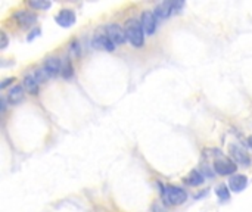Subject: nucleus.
Segmentation results:
<instances>
[{
  "instance_id": "obj_22",
  "label": "nucleus",
  "mask_w": 252,
  "mask_h": 212,
  "mask_svg": "<svg viewBox=\"0 0 252 212\" xmlns=\"http://www.w3.org/2000/svg\"><path fill=\"white\" fill-rule=\"evenodd\" d=\"M13 81H15V78H13V77H12V78H6V80H3V81H1V84H0V89H1V90H3V89H6V87H7L10 83H13Z\"/></svg>"
},
{
  "instance_id": "obj_9",
  "label": "nucleus",
  "mask_w": 252,
  "mask_h": 212,
  "mask_svg": "<svg viewBox=\"0 0 252 212\" xmlns=\"http://www.w3.org/2000/svg\"><path fill=\"white\" fill-rule=\"evenodd\" d=\"M62 62H61V59L59 58H56V56H49V58H46L44 59V62H43V68H44V71L50 75V77H56V75H59V74H62Z\"/></svg>"
},
{
  "instance_id": "obj_21",
  "label": "nucleus",
  "mask_w": 252,
  "mask_h": 212,
  "mask_svg": "<svg viewBox=\"0 0 252 212\" xmlns=\"http://www.w3.org/2000/svg\"><path fill=\"white\" fill-rule=\"evenodd\" d=\"M0 38H1L0 49H1V50H4V49L7 47V37H6V34H4V32H0Z\"/></svg>"
},
{
  "instance_id": "obj_16",
  "label": "nucleus",
  "mask_w": 252,
  "mask_h": 212,
  "mask_svg": "<svg viewBox=\"0 0 252 212\" xmlns=\"http://www.w3.org/2000/svg\"><path fill=\"white\" fill-rule=\"evenodd\" d=\"M28 6L35 9V10H47L52 6V1H43V0H31L28 1Z\"/></svg>"
},
{
  "instance_id": "obj_2",
  "label": "nucleus",
  "mask_w": 252,
  "mask_h": 212,
  "mask_svg": "<svg viewBox=\"0 0 252 212\" xmlns=\"http://www.w3.org/2000/svg\"><path fill=\"white\" fill-rule=\"evenodd\" d=\"M162 199L167 205L177 207L188 201V193L177 186H164L162 187Z\"/></svg>"
},
{
  "instance_id": "obj_14",
  "label": "nucleus",
  "mask_w": 252,
  "mask_h": 212,
  "mask_svg": "<svg viewBox=\"0 0 252 212\" xmlns=\"http://www.w3.org/2000/svg\"><path fill=\"white\" fill-rule=\"evenodd\" d=\"M38 81L35 80V77L32 74H28L25 78H24V87L31 93V94H35L38 91Z\"/></svg>"
},
{
  "instance_id": "obj_8",
  "label": "nucleus",
  "mask_w": 252,
  "mask_h": 212,
  "mask_svg": "<svg viewBox=\"0 0 252 212\" xmlns=\"http://www.w3.org/2000/svg\"><path fill=\"white\" fill-rule=\"evenodd\" d=\"M157 19L158 18L155 16L154 12H151V10L143 12L140 22H142V27H143L146 35H154L155 34V31H157Z\"/></svg>"
},
{
  "instance_id": "obj_19",
  "label": "nucleus",
  "mask_w": 252,
  "mask_h": 212,
  "mask_svg": "<svg viewBox=\"0 0 252 212\" xmlns=\"http://www.w3.org/2000/svg\"><path fill=\"white\" fill-rule=\"evenodd\" d=\"M32 75L35 77V80H37L38 83H44V81H46V80L50 77V75H49V74L44 71V68H41V69H37V71H35Z\"/></svg>"
},
{
  "instance_id": "obj_13",
  "label": "nucleus",
  "mask_w": 252,
  "mask_h": 212,
  "mask_svg": "<svg viewBox=\"0 0 252 212\" xmlns=\"http://www.w3.org/2000/svg\"><path fill=\"white\" fill-rule=\"evenodd\" d=\"M6 100L10 105H18L24 100V87L22 86H13L6 96Z\"/></svg>"
},
{
  "instance_id": "obj_17",
  "label": "nucleus",
  "mask_w": 252,
  "mask_h": 212,
  "mask_svg": "<svg viewBox=\"0 0 252 212\" xmlns=\"http://www.w3.org/2000/svg\"><path fill=\"white\" fill-rule=\"evenodd\" d=\"M216 193L217 196L221 199V201H229L230 199V190L226 184H220L217 189H216Z\"/></svg>"
},
{
  "instance_id": "obj_5",
  "label": "nucleus",
  "mask_w": 252,
  "mask_h": 212,
  "mask_svg": "<svg viewBox=\"0 0 252 212\" xmlns=\"http://www.w3.org/2000/svg\"><path fill=\"white\" fill-rule=\"evenodd\" d=\"M105 31H106V35L114 41V44H123L126 43L127 40V34H126V30H123L118 24H109L105 27Z\"/></svg>"
},
{
  "instance_id": "obj_6",
  "label": "nucleus",
  "mask_w": 252,
  "mask_h": 212,
  "mask_svg": "<svg viewBox=\"0 0 252 212\" xmlns=\"http://www.w3.org/2000/svg\"><path fill=\"white\" fill-rule=\"evenodd\" d=\"M229 153H230V156H232L235 164H239V165H244V167H250L251 159H250L248 153L239 145H230L229 146Z\"/></svg>"
},
{
  "instance_id": "obj_25",
  "label": "nucleus",
  "mask_w": 252,
  "mask_h": 212,
  "mask_svg": "<svg viewBox=\"0 0 252 212\" xmlns=\"http://www.w3.org/2000/svg\"><path fill=\"white\" fill-rule=\"evenodd\" d=\"M248 145H250V146L252 148V136H250V137H248Z\"/></svg>"
},
{
  "instance_id": "obj_1",
  "label": "nucleus",
  "mask_w": 252,
  "mask_h": 212,
  "mask_svg": "<svg viewBox=\"0 0 252 212\" xmlns=\"http://www.w3.org/2000/svg\"><path fill=\"white\" fill-rule=\"evenodd\" d=\"M126 34L127 40L137 49H140L145 44V30L142 27V22L131 18L126 22Z\"/></svg>"
},
{
  "instance_id": "obj_12",
  "label": "nucleus",
  "mask_w": 252,
  "mask_h": 212,
  "mask_svg": "<svg viewBox=\"0 0 252 212\" xmlns=\"http://www.w3.org/2000/svg\"><path fill=\"white\" fill-rule=\"evenodd\" d=\"M247 186H248V179H247V176H244V174H235V176H232L230 180H229V187H230V190H233L235 193L244 192V190L247 189Z\"/></svg>"
},
{
  "instance_id": "obj_7",
  "label": "nucleus",
  "mask_w": 252,
  "mask_h": 212,
  "mask_svg": "<svg viewBox=\"0 0 252 212\" xmlns=\"http://www.w3.org/2000/svg\"><path fill=\"white\" fill-rule=\"evenodd\" d=\"M55 21L59 27L62 28H69L75 24L77 21V16H75V12L72 9H62L59 10V13L55 16Z\"/></svg>"
},
{
  "instance_id": "obj_18",
  "label": "nucleus",
  "mask_w": 252,
  "mask_h": 212,
  "mask_svg": "<svg viewBox=\"0 0 252 212\" xmlns=\"http://www.w3.org/2000/svg\"><path fill=\"white\" fill-rule=\"evenodd\" d=\"M63 78H71L74 75V69H72V65H71V61H66L62 66V74H61Z\"/></svg>"
},
{
  "instance_id": "obj_24",
  "label": "nucleus",
  "mask_w": 252,
  "mask_h": 212,
  "mask_svg": "<svg viewBox=\"0 0 252 212\" xmlns=\"http://www.w3.org/2000/svg\"><path fill=\"white\" fill-rule=\"evenodd\" d=\"M152 211H154V212H164V210H162V207H159V205H155V207L152 208Z\"/></svg>"
},
{
  "instance_id": "obj_4",
  "label": "nucleus",
  "mask_w": 252,
  "mask_h": 212,
  "mask_svg": "<svg viewBox=\"0 0 252 212\" xmlns=\"http://www.w3.org/2000/svg\"><path fill=\"white\" fill-rule=\"evenodd\" d=\"M238 165L229 158H220L214 162V171L220 176H235Z\"/></svg>"
},
{
  "instance_id": "obj_3",
  "label": "nucleus",
  "mask_w": 252,
  "mask_h": 212,
  "mask_svg": "<svg viewBox=\"0 0 252 212\" xmlns=\"http://www.w3.org/2000/svg\"><path fill=\"white\" fill-rule=\"evenodd\" d=\"M183 6H185L183 1H162L155 7L154 13L158 19H167L173 13L179 12Z\"/></svg>"
},
{
  "instance_id": "obj_15",
  "label": "nucleus",
  "mask_w": 252,
  "mask_h": 212,
  "mask_svg": "<svg viewBox=\"0 0 252 212\" xmlns=\"http://www.w3.org/2000/svg\"><path fill=\"white\" fill-rule=\"evenodd\" d=\"M186 183H188L189 186H201V184L204 183V174L199 173L198 170H193V171H190V174L188 176Z\"/></svg>"
},
{
  "instance_id": "obj_20",
  "label": "nucleus",
  "mask_w": 252,
  "mask_h": 212,
  "mask_svg": "<svg viewBox=\"0 0 252 212\" xmlns=\"http://www.w3.org/2000/svg\"><path fill=\"white\" fill-rule=\"evenodd\" d=\"M69 53H71V56H78L80 55V44H78L77 40H74L69 44Z\"/></svg>"
},
{
  "instance_id": "obj_23",
  "label": "nucleus",
  "mask_w": 252,
  "mask_h": 212,
  "mask_svg": "<svg viewBox=\"0 0 252 212\" xmlns=\"http://www.w3.org/2000/svg\"><path fill=\"white\" fill-rule=\"evenodd\" d=\"M38 34H40V28H35L34 31H31V34L28 35V41H31V40H32L34 37H37Z\"/></svg>"
},
{
  "instance_id": "obj_11",
  "label": "nucleus",
  "mask_w": 252,
  "mask_h": 212,
  "mask_svg": "<svg viewBox=\"0 0 252 212\" xmlns=\"http://www.w3.org/2000/svg\"><path fill=\"white\" fill-rule=\"evenodd\" d=\"M13 18H15V21H16L21 27H24V28L31 27V25L35 24V21H37V15L32 13V12H30V10H18V12L13 15Z\"/></svg>"
},
{
  "instance_id": "obj_10",
  "label": "nucleus",
  "mask_w": 252,
  "mask_h": 212,
  "mask_svg": "<svg viewBox=\"0 0 252 212\" xmlns=\"http://www.w3.org/2000/svg\"><path fill=\"white\" fill-rule=\"evenodd\" d=\"M92 46H93L94 49L106 50V52H114V50H115L114 41H112L106 34H97V35H94L93 40H92Z\"/></svg>"
}]
</instances>
